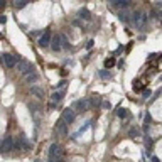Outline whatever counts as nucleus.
Listing matches in <instances>:
<instances>
[{
	"mask_svg": "<svg viewBox=\"0 0 162 162\" xmlns=\"http://www.w3.org/2000/svg\"><path fill=\"white\" fill-rule=\"evenodd\" d=\"M63 98H64V91H63V90H57V91H54V93H53L51 101H53V103H57V101H61Z\"/></svg>",
	"mask_w": 162,
	"mask_h": 162,
	"instance_id": "12",
	"label": "nucleus"
},
{
	"mask_svg": "<svg viewBox=\"0 0 162 162\" xmlns=\"http://www.w3.org/2000/svg\"><path fill=\"white\" fill-rule=\"evenodd\" d=\"M93 103H95V98H83V100L76 101V103H74V107L78 108V111L85 113V111H88V110L93 107Z\"/></svg>",
	"mask_w": 162,
	"mask_h": 162,
	"instance_id": "2",
	"label": "nucleus"
},
{
	"mask_svg": "<svg viewBox=\"0 0 162 162\" xmlns=\"http://www.w3.org/2000/svg\"><path fill=\"white\" fill-rule=\"evenodd\" d=\"M150 161H152V162H161V159H159V157H155V155H154V157H152V159H150Z\"/></svg>",
	"mask_w": 162,
	"mask_h": 162,
	"instance_id": "29",
	"label": "nucleus"
},
{
	"mask_svg": "<svg viewBox=\"0 0 162 162\" xmlns=\"http://www.w3.org/2000/svg\"><path fill=\"white\" fill-rule=\"evenodd\" d=\"M51 49H53V51H61V49H63L61 41H59V36L53 37V41H51Z\"/></svg>",
	"mask_w": 162,
	"mask_h": 162,
	"instance_id": "13",
	"label": "nucleus"
},
{
	"mask_svg": "<svg viewBox=\"0 0 162 162\" xmlns=\"http://www.w3.org/2000/svg\"><path fill=\"white\" fill-rule=\"evenodd\" d=\"M56 130L61 133V135H68V125L63 122V120H59L57 122V125H56Z\"/></svg>",
	"mask_w": 162,
	"mask_h": 162,
	"instance_id": "11",
	"label": "nucleus"
},
{
	"mask_svg": "<svg viewBox=\"0 0 162 162\" xmlns=\"http://www.w3.org/2000/svg\"><path fill=\"white\" fill-rule=\"evenodd\" d=\"M78 17L83 19V20H86V22H90V20H91V14H90V10H88V9H81V10L78 12Z\"/></svg>",
	"mask_w": 162,
	"mask_h": 162,
	"instance_id": "14",
	"label": "nucleus"
},
{
	"mask_svg": "<svg viewBox=\"0 0 162 162\" xmlns=\"http://www.w3.org/2000/svg\"><path fill=\"white\" fill-rule=\"evenodd\" d=\"M37 79H39V76H37L36 73H34V74H29V76H27V83H31V85H34Z\"/></svg>",
	"mask_w": 162,
	"mask_h": 162,
	"instance_id": "21",
	"label": "nucleus"
},
{
	"mask_svg": "<svg viewBox=\"0 0 162 162\" xmlns=\"http://www.w3.org/2000/svg\"><path fill=\"white\" fill-rule=\"evenodd\" d=\"M0 39H2V34H0Z\"/></svg>",
	"mask_w": 162,
	"mask_h": 162,
	"instance_id": "33",
	"label": "nucleus"
},
{
	"mask_svg": "<svg viewBox=\"0 0 162 162\" xmlns=\"http://www.w3.org/2000/svg\"><path fill=\"white\" fill-rule=\"evenodd\" d=\"M101 107H103V110H110V108H111V103H110L108 100H103V101H101Z\"/></svg>",
	"mask_w": 162,
	"mask_h": 162,
	"instance_id": "23",
	"label": "nucleus"
},
{
	"mask_svg": "<svg viewBox=\"0 0 162 162\" xmlns=\"http://www.w3.org/2000/svg\"><path fill=\"white\" fill-rule=\"evenodd\" d=\"M150 95H152V91H150V90H145L144 91V98H149Z\"/></svg>",
	"mask_w": 162,
	"mask_h": 162,
	"instance_id": "25",
	"label": "nucleus"
},
{
	"mask_svg": "<svg viewBox=\"0 0 162 162\" xmlns=\"http://www.w3.org/2000/svg\"><path fill=\"white\" fill-rule=\"evenodd\" d=\"M19 71L22 73L25 78L29 76V74H34V64L32 63H25V61H20L19 63V68H17Z\"/></svg>",
	"mask_w": 162,
	"mask_h": 162,
	"instance_id": "5",
	"label": "nucleus"
},
{
	"mask_svg": "<svg viewBox=\"0 0 162 162\" xmlns=\"http://www.w3.org/2000/svg\"><path fill=\"white\" fill-rule=\"evenodd\" d=\"M110 5H111V7H115V9H120V12H122V10L130 9L132 2H130V0H115V2H111Z\"/></svg>",
	"mask_w": 162,
	"mask_h": 162,
	"instance_id": "9",
	"label": "nucleus"
},
{
	"mask_svg": "<svg viewBox=\"0 0 162 162\" xmlns=\"http://www.w3.org/2000/svg\"><path fill=\"white\" fill-rule=\"evenodd\" d=\"M61 120H63L66 125L73 123V122L76 120V111H74L73 108H66V110L63 111V115H61Z\"/></svg>",
	"mask_w": 162,
	"mask_h": 162,
	"instance_id": "6",
	"label": "nucleus"
},
{
	"mask_svg": "<svg viewBox=\"0 0 162 162\" xmlns=\"http://www.w3.org/2000/svg\"><path fill=\"white\" fill-rule=\"evenodd\" d=\"M98 74H100V78H101V79H110V78H111V73L108 71V69H101Z\"/></svg>",
	"mask_w": 162,
	"mask_h": 162,
	"instance_id": "19",
	"label": "nucleus"
},
{
	"mask_svg": "<svg viewBox=\"0 0 162 162\" xmlns=\"http://www.w3.org/2000/svg\"><path fill=\"white\" fill-rule=\"evenodd\" d=\"M51 162H66V161H64V157H61V159H54V161H51Z\"/></svg>",
	"mask_w": 162,
	"mask_h": 162,
	"instance_id": "28",
	"label": "nucleus"
},
{
	"mask_svg": "<svg viewBox=\"0 0 162 162\" xmlns=\"http://www.w3.org/2000/svg\"><path fill=\"white\" fill-rule=\"evenodd\" d=\"M159 81H162V74H161V78H159Z\"/></svg>",
	"mask_w": 162,
	"mask_h": 162,
	"instance_id": "32",
	"label": "nucleus"
},
{
	"mask_svg": "<svg viewBox=\"0 0 162 162\" xmlns=\"http://www.w3.org/2000/svg\"><path fill=\"white\" fill-rule=\"evenodd\" d=\"M128 14H130V12H127V10H122V12H118V19H120L122 22H130V17H128Z\"/></svg>",
	"mask_w": 162,
	"mask_h": 162,
	"instance_id": "16",
	"label": "nucleus"
},
{
	"mask_svg": "<svg viewBox=\"0 0 162 162\" xmlns=\"http://www.w3.org/2000/svg\"><path fill=\"white\" fill-rule=\"evenodd\" d=\"M128 135H130L132 139H137V137H140V130H139L137 127H130V128H128Z\"/></svg>",
	"mask_w": 162,
	"mask_h": 162,
	"instance_id": "15",
	"label": "nucleus"
},
{
	"mask_svg": "<svg viewBox=\"0 0 162 162\" xmlns=\"http://www.w3.org/2000/svg\"><path fill=\"white\" fill-rule=\"evenodd\" d=\"M31 93H32L36 98H39V100L44 98V90H42L41 86H37V85H32V86H31Z\"/></svg>",
	"mask_w": 162,
	"mask_h": 162,
	"instance_id": "10",
	"label": "nucleus"
},
{
	"mask_svg": "<svg viewBox=\"0 0 162 162\" xmlns=\"http://www.w3.org/2000/svg\"><path fill=\"white\" fill-rule=\"evenodd\" d=\"M64 157V150L59 144H51L49 147V161H54V159H61Z\"/></svg>",
	"mask_w": 162,
	"mask_h": 162,
	"instance_id": "3",
	"label": "nucleus"
},
{
	"mask_svg": "<svg viewBox=\"0 0 162 162\" xmlns=\"http://www.w3.org/2000/svg\"><path fill=\"white\" fill-rule=\"evenodd\" d=\"M3 7H5V2H0V10H2Z\"/></svg>",
	"mask_w": 162,
	"mask_h": 162,
	"instance_id": "31",
	"label": "nucleus"
},
{
	"mask_svg": "<svg viewBox=\"0 0 162 162\" xmlns=\"http://www.w3.org/2000/svg\"><path fill=\"white\" fill-rule=\"evenodd\" d=\"M14 149V139L10 137V135H7L3 140H2V144H0V152L2 154H7V152H10Z\"/></svg>",
	"mask_w": 162,
	"mask_h": 162,
	"instance_id": "7",
	"label": "nucleus"
},
{
	"mask_svg": "<svg viewBox=\"0 0 162 162\" xmlns=\"http://www.w3.org/2000/svg\"><path fill=\"white\" fill-rule=\"evenodd\" d=\"M51 41H53V34H51L49 29H46V31L41 34L39 41H37V44H39L41 47H47V46H51Z\"/></svg>",
	"mask_w": 162,
	"mask_h": 162,
	"instance_id": "4",
	"label": "nucleus"
},
{
	"mask_svg": "<svg viewBox=\"0 0 162 162\" xmlns=\"http://www.w3.org/2000/svg\"><path fill=\"white\" fill-rule=\"evenodd\" d=\"M3 63H5L7 68H15L17 66V57L10 53H5L3 54Z\"/></svg>",
	"mask_w": 162,
	"mask_h": 162,
	"instance_id": "8",
	"label": "nucleus"
},
{
	"mask_svg": "<svg viewBox=\"0 0 162 162\" xmlns=\"http://www.w3.org/2000/svg\"><path fill=\"white\" fill-rule=\"evenodd\" d=\"M117 117H118V118H127V117H128V111H127V108H123V107L118 108V110H117Z\"/></svg>",
	"mask_w": 162,
	"mask_h": 162,
	"instance_id": "17",
	"label": "nucleus"
},
{
	"mask_svg": "<svg viewBox=\"0 0 162 162\" xmlns=\"http://www.w3.org/2000/svg\"><path fill=\"white\" fill-rule=\"evenodd\" d=\"M64 85H66V81H59V85H57V88H63Z\"/></svg>",
	"mask_w": 162,
	"mask_h": 162,
	"instance_id": "30",
	"label": "nucleus"
},
{
	"mask_svg": "<svg viewBox=\"0 0 162 162\" xmlns=\"http://www.w3.org/2000/svg\"><path fill=\"white\" fill-rule=\"evenodd\" d=\"M130 22H132L137 29H144L145 25H147V22H149V17H147V14H145V12L137 10V12H133V14H132Z\"/></svg>",
	"mask_w": 162,
	"mask_h": 162,
	"instance_id": "1",
	"label": "nucleus"
},
{
	"mask_svg": "<svg viewBox=\"0 0 162 162\" xmlns=\"http://www.w3.org/2000/svg\"><path fill=\"white\" fill-rule=\"evenodd\" d=\"M122 51H123V46H120V47H118V49H117V53H115V56H118V54L122 53Z\"/></svg>",
	"mask_w": 162,
	"mask_h": 162,
	"instance_id": "27",
	"label": "nucleus"
},
{
	"mask_svg": "<svg viewBox=\"0 0 162 162\" xmlns=\"http://www.w3.org/2000/svg\"><path fill=\"white\" fill-rule=\"evenodd\" d=\"M111 66H115V59L113 57H110V59L105 61V68H111Z\"/></svg>",
	"mask_w": 162,
	"mask_h": 162,
	"instance_id": "22",
	"label": "nucleus"
},
{
	"mask_svg": "<svg viewBox=\"0 0 162 162\" xmlns=\"http://www.w3.org/2000/svg\"><path fill=\"white\" fill-rule=\"evenodd\" d=\"M86 47H88V49H91V47H93V41H88V42H86Z\"/></svg>",
	"mask_w": 162,
	"mask_h": 162,
	"instance_id": "26",
	"label": "nucleus"
},
{
	"mask_svg": "<svg viewBox=\"0 0 162 162\" xmlns=\"http://www.w3.org/2000/svg\"><path fill=\"white\" fill-rule=\"evenodd\" d=\"M59 41H61V46H63V47H66V49L71 47V44L68 42V37L64 36V34H59Z\"/></svg>",
	"mask_w": 162,
	"mask_h": 162,
	"instance_id": "18",
	"label": "nucleus"
},
{
	"mask_svg": "<svg viewBox=\"0 0 162 162\" xmlns=\"http://www.w3.org/2000/svg\"><path fill=\"white\" fill-rule=\"evenodd\" d=\"M150 120H152L150 113H145V125H149V123H150Z\"/></svg>",
	"mask_w": 162,
	"mask_h": 162,
	"instance_id": "24",
	"label": "nucleus"
},
{
	"mask_svg": "<svg viewBox=\"0 0 162 162\" xmlns=\"http://www.w3.org/2000/svg\"><path fill=\"white\" fill-rule=\"evenodd\" d=\"M27 3H29L27 0H20V2H14V7H15V9H24Z\"/></svg>",
	"mask_w": 162,
	"mask_h": 162,
	"instance_id": "20",
	"label": "nucleus"
}]
</instances>
